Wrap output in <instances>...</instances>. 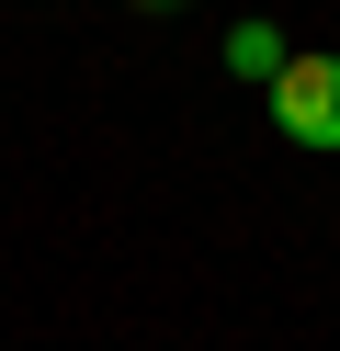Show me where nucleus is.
Listing matches in <instances>:
<instances>
[{"label":"nucleus","mask_w":340,"mask_h":351,"mask_svg":"<svg viewBox=\"0 0 340 351\" xmlns=\"http://www.w3.org/2000/svg\"><path fill=\"white\" fill-rule=\"evenodd\" d=\"M136 12H181V0H136Z\"/></svg>","instance_id":"3"},{"label":"nucleus","mask_w":340,"mask_h":351,"mask_svg":"<svg viewBox=\"0 0 340 351\" xmlns=\"http://www.w3.org/2000/svg\"><path fill=\"white\" fill-rule=\"evenodd\" d=\"M284 57H295V46L261 23V12H249V23H227V69H238L249 91H272V80H284Z\"/></svg>","instance_id":"2"},{"label":"nucleus","mask_w":340,"mask_h":351,"mask_svg":"<svg viewBox=\"0 0 340 351\" xmlns=\"http://www.w3.org/2000/svg\"><path fill=\"white\" fill-rule=\"evenodd\" d=\"M272 125H284L295 147H317V159H340V57H284V80H272Z\"/></svg>","instance_id":"1"}]
</instances>
